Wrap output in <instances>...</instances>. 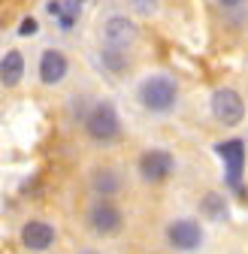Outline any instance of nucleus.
<instances>
[{"label":"nucleus","instance_id":"nucleus-2","mask_svg":"<svg viewBox=\"0 0 248 254\" xmlns=\"http://www.w3.org/2000/svg\"><path fill=\"white\" fill-rule=\"evenodd\" d=\"M85 130L94 142H115L121 133V121L112 103H97L85 118Z\"/></svg>","mask_w":248,"mask_h":254},{"label":"nucleus","instance_id":"nucleus-16","mask_svg":"<svg viewBox=\"0 0 248 254\" xmlns=\"http://www.w3.org/2000/svg\"><path fill=\"white\" fill-rule=\"evenodd\" d=\"M136 6H139L142 12H151V9H154V0H139V3H136Z\"/></svg>","mask_w":248,"mask_h":254},{"label":"nucleus","instance_id":"nucleus-12","mask_svg":"<svg viewBox=\"0 0 248 254\" xmlns=\"http://www.w3.org/2000/svg\"><path fill=\"white\" fill-rule=\"evenodd\" d=\"M24 76V58L21 52H6L3 61H0V82H3L6 88H15Z\"/></svg>","mask_w":248,"mask_h":254},{"label":"nucleus","instance_id":"nucleus-7","mask_svg":"<svg viewBox=\"0 0 248 254\" xmlns=\"http://www.w3.org/2000/svg\"><path fill=\"white\" fill-rule=\"evenodd\" d=\"M88 221H91V227H94L100 236H112V233L121 230V212H118V206H112L109 200H100L94 209H91Z\"/></svg>","mask_w":248,"mask_h":254},{"label":"nucleus","instance_id":"nucleus-3","mask_svg":"<svg viewBox=\"0 0 248 254\" xmlns=\"http://www.w3.org/2000/svg\"><path fill=\"white\" fill-rule=\"evenodd\" d=\"M173 170H176V157H173L170 151H164V148H151V151H145V154L139 157V173H142V179L151 182V185L167 182V179L173 176Z\"/></svg>","mask_w":248,"mask_h":254},{"label":"nucleus","instance_id":"nucleus-5","mask_svg":"<svg viewBox=\"0 0 248 254\" xmlns=\"http://www.w3.org/2000/svg\"><path fill=\"white\" fill-rule=\"evenodd\" d=\"M136 24L127 18V15H112V18H106V24H103V43L109 46V49H118V52H127L130 46H133V40H136Z\"/></svg>","mask_w":248,"mask_h":254},{"label":"nucleus","instance_id":"nucleus-4","mask_svg":"<svg viewBox=\"0 0 248 254\" xmlns=\"http://www.w3.org/2000/svg\"><path fill=\"white\" fill-rule=\"evenodd\" d=\"M212 115L218 118L221 124L233 127V124L242 121V115H245V103H242V97H239L233 88H218V91L212 94Z\"/></svg>","mask_w":248,"mask_h":254},{"label":"nucleus","instance_id":"nucleus-14","mask_svg":"<svg viewBox=\"0 0 248 254\" xmlns=\"http://www.w3.org/2000/svg\"><path fill=\"white\" fill-rule=\"evenodd\" d=\"M100 58H103V64H106V67H109L112 73H124V70H127V52H118V49L103 46Z\"/></svg>","mask_w":248,"mask_h":254},{"label":"nucleus","instance_id":"nucleus-13","mask_svg":"<svg viewBox=\"0 0 248 254\" xmlns=\"http://www.w3.org/2000/svg\"><path fill=\"white\" fill-rule=\"evenodd\" d=\"M200 212H203L206 218H212V221H221V218H227V203H224L221 194L209 190V194L200 200Z\"/></svg>","mask_w":248,"mask_h":254},{"label":"nucleus","instance_id":"nucleus-6","mask_svg":"<svg viewBox=\"0 0 248 254\" xmlns=\"http://www.w3.org/2000/svg\"><path fill=\"white\" fill-rule=\"evenodd\" d=\"M167 242H170L176 251H194V248L203 245V230H200L197 221L179 218V221H173V224L167 227Z\"/></svg>","mask_w":248,"mask_h":254},{"label":"nucleus","instance_id":"nucleus-17","mask_svg":"<svg viewBox=\"0 0 248 254\" xmlns=\"http://www.w3.org/2000/svg\"><path fill=\"white\" fill-rule=\"evenodd\" d=\"M218 3H221V6H239L242 0H218Z\"/></svg>","mask_w":248,"mask_h":254},{"label":"nucleus","instance_id":"nucleus-11","mask_svg":"<svg viewBox=\"0 0 248 254\" xmlns=\"http://www.w3.org/2000/svg\"><path fill=\"white\" fill-rule=\"evenodd\" d=\"M91 188H94V194L100 197H112L121 190V173L112 170V167H100L91 173Z\"/></svg>","mask_w":248,"mask_h":254},{"label":"nucleus","instance_id":"nucleus-15","mask_svg":"<svg viewBox=\"0 0 248 254\" xmlns=\"http://www.w3.org/2000/svg\"><path fill=\"white\" fill-rule=\"evenodd\" d=\"M37 30H40V24H37L34 18H24L21 27H18V34H21V37H30V34H37Z\"/></svg>","mask_w":248,"mask_h":254},{"label":"nucleus","instance_id":"nucleus-10","mask_svg":"<svg viewBox=\"0 0 248 254\" xmlns=\"http://www.w3.org/2000/svg\"><path fill=\"white\" fill-rule=\"evenodd\" d=\"M64 76H67V58H64V52L46 49L43 58H40V79L46 85H58Z\"/></svg>","mask_w":248,"mask_h":254},{"label":"nucleus","instance_id":"nucleus-9","mask_svg":"<svg viewBox=\"0 0 248 254\" xmlns=\"http://www.w3.org/2000/svg\"><path fill=\"white\" fill-rule=\"evenodd\" d=\"M215 151H218L224 157L227 164V182L233 188H239V179H242V164H245V142L242 139H227L221 145H215Z\"/></svg>","mask_w":248,"mask_h":254},{"label":"nucleus","instance_id":"nucleus-1","mask_svg":"<svg viewBox=\"0 0 248 254\" xmlns=\"http://www.w3.org/2000/svg\"><path fill=\"white\" fill-rule=\"evenodd\" d=\"M179 97V85L170 76H151L139 85V100L148 112H170Z\"/></svg>","mask_w":248,"mask_h":254},{"label":"nucleus","instance_id":"nucleus-8","mask_svg":"<svg viewBox=\"0 0 248 254\" xmlns=\"http://www.w3.org/2000/svg\"><path fill=\"white\" fill-rule=\"evenodd\" d=\"M55 239H58V230L52 224H46V221H27L21 227V242L30 251H46L55 245Z\"/></svg>","mask_w":248,"mask_h":254}]
</instances>
